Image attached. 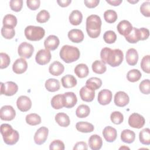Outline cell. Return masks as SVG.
<instances>
[{"instance_id": "ee69618b", "label": "cell", "mask_w": 150, "mask_h": 150, "mask_svg": "<svg viewBox=\"0 0 150 150\" xmlns=\"http://www.w3.org/2000/svg\"><path fill=\"white\" fill-rule=\"evenodd\" d=\"M110 119L112 122L115 124H120L123 122L124 116L123 114L120 111H114L110 115Z\"/></svg>"}, {"instance_id": "6da1fadb", "label": "cell", "mask_w": 150, "mask_h": 150, "mask_svg": "<svg viewBox=\"0 0 150 150\" xmlns=\"http://www.w3.org/2000/svg\"><path fill=\"white\" fill-rule=\"evenodd\" d=\"M100 57L104 63H107L111 67H117L122 62L124 54L119 49L112 50L109 47H104L101 50Z\"/></svg>"}, {"instance_id": "db71d44e", "label": "cell", "mask_w": 150, "mask_h": 150, "mask_svg": "<svg viewBox=\"0 0 150 150\" xmlns=\"http://www.w3.org/2000/svg\"><path fill=\"white\" fill-rule=\"evenodd\" d=\"M141 39L140 40H144L148 38L149 36V31L148 29L145 28H141L139 29Z\"/></svg>"}, {"instance_id": "9c48e42d", "label": "cell", "mask_w": 150, "mask_h": 150, "mask_svg": "<svg viewBox=\"0 0 150 150\" xmlns=\"http://www.w3.org/2000/svg\"><path fill=\"white\" fill-rule=\"evenodd\" d=\"M52 56L50 52L47 49L39 50L35 56V60L36 63L40 65H45L49 63Z\"/></svg>"}, {"instance_id": "7dc6e473", "label": "cell", "mask_w": 150, "mask_h": 150, "mask_svg": "<svg viewBox=\"0 0 150 150\" xmlns=\"http://www.w3.org/2000/svg\"><path fill=\"white\" fill-rule=\"evenodd\" d=\"M140 91L144 94H149L150 93V81L149 79L144 80L141 82L139 86Z\"/></svg>"}, {"instance_id": "ac0fdd59", "label": "cell", "mask_w": 150, "mask_h": 150, "mask_svg": "<svg viewBox=\"0 0 150 150\" xmlns=\"http://www.w3.org/2000/svg\"><path fill=\"white\" fill-rule=\"evenodd\" d=\"M117 28L120 35L126 36L132 31L133 27L129 21L122 20L118 23Z\"/></svg>"}, {"instance_id": "bcb514c9", "label": "cell", "mask_w": 150, "mask_h": 150, "mask_svg": "<svg viewBox=\"0 0 150 150\" xmlns=\"http://www.w3.org/2000/svg\"><path fill=\"white\" fill-rule=\"evenodd\" d=\"M149 65H150V56L146 55L144 56L141 60V67L144 72L146 73H150Z\"/></svg>"}, {"instance_id": "44dd1931", "label": "cell", "mask_w": 150, "mask_h": 150, "mask_svg": "<svg viewBox=\"0 0 150 150\" xmlns=\"http://www.w3.org/2000/svg\"><path fill=\"white\" fill-rule=\"evenodd\" d=\"M69 39L74 43H80L84 39V33L83 32L78 29H73L70 30L68 32Z\"/></svg>"}, {"instance_id": "d6a6232c", "label": "cell", "mask_w": 150, "mask_h": 150, "mask_svg": "<svg viewBox=\"0 0 150 150\" xmlns=\"http://www.w3.org/2000/svg\"><path fill=\"white\" fill-rule=\"evenodd\" d=\"M126 40L130 43H136L140 40L141 36L139 29L133 28L132 31L126 36H125Z\"/></svg>"}, {"instance_id": "f35d334b", "label": "cell", "mask_w": 150, "mask_h": 150, "mask_svg": "<svg viewBox=\"0 0 150 150\" xmlns=\"http://www.w3.org/2000/svg\"><path fill=\"white\" fill-rule=\"evenodd\" d=\"M25 120L27 124L30 125H36L41 123L40 117L36 113H31L26 116Z\"/></svg>"}, {"instance_id": "91938a15", "label": "cell", "mask_w": 150, "mask_h": 150, "mask_svg": "<svg viewBox=\"0 0 150 150\" xmlns=\"http://www.w3.org/2000/svg\"><path fill=\"white\" fill-rule=\"evenodd\" d=\"M128 1L129 2H130V3H132V4H134V3H137V2H138L139 1H138V0H137V1H130L129 0H128Z\"/></svg>"}, {"instance_id": "8d00e7d4", "label": "cell", "mask_w": 150, "mask_h": 150, "mask_svg": "<svg viewBox=\"0 0 150 150\" xmlns=\"http://www.w3.org/2000/svg\"><path fill=\"white\" fill-rule=\"evenodd\" d=\"M90 110L88 105L85 104H81L76 109V115L77 117L83 118L87 117L90 114Z\"/></svg>"}, {"instance_id": "2e32d148", "label": "cell", "mask_w": 150, "mask_h": 150, "mask_svg": "<svg viewBox=\"0 0 150 150\" xmlns=\"http://www.w3.org/2000/svg\"><path fill=\"white\" fill-rule=\"evenodd\" d=\"M28 68V63L24 58L16 59L12 65V70L16 74H22L26 71Z\"/></svg>"}, {"instance_id": "d6986e66", "label": "cell", "mask_w": 150, "mask_h": 150, "mask_svg": "<svg viewBox=\"0 0 150 150\" xmlns=\"http://www.w3.org/2000/svg\"><path fill=\"white\" fill-rule=\"evenodd\" d=\"M103 135L104 139L108 142H114L117 137V132L115 128L111 126L105 127L103 131Z\"/></svg>"}, {"instance_id": "f6af8a7d", "label": "cell", "mask_w": 150, "mask_h": 150, "mask_svg": "<svg viewBox=\"0 0 150 150\" xmlns=\"http://www.w3.org/2000/svg\"><path fill=\"white\" fill-rule=\"evenodd\" d=\"M50 18V14L46 10L40 11L36 15V21L39 23H45Z\"/></svg>"}, {"instance_id": "5b68a950", "label": "cell", "mask_w": 150, "mask_h": 150, "mask_svg": "<svg viewBox=\"0 0 150 150\" xmlns=\"http://www.w3.org/2000/svg\"><path fill=\"white\" fill-rule=\"evenodd\" d=\"M24 33L27 39L31 41H38L44 37L45 30L40 26L29 25L25 29Z\"/></svg>"}, {"instance_id": "e575fe53", "label": "cell", "mask_w": 150, "mask_h": 150, "mask_svg": "<svg viewBox=\"0 0 150 150\" xmlns=\"http://www.w3.org/2000/svg\"><path fill=\"white\" fill-rule=\"evenodd\" d=\"M139 139L141 144L146 145L150 144V129L146 128L141 130L139 134Z\"/></svg>"}, {"instance_id": "94428289", "label": "cell", "mask_w": 150, "mask_h": 150, "mask_svg": "<svg viewBox=\"0 0 150 150\" xmlns=\"http://www.w3.org/2000/svg\"><path fill=\"white\" fill-rule=\"evenodd\" d=\"M123 148H127V149H129V148H128V147H121V148H120V149H123Z\"/></svg>"}, {"instance_id": "836d02e7", "label": "cell", "mask_w": 150, "mask_h": 150, "mask_svg": "<svg viewBox=\"0 0 150 150\" xmlns=\"http://www.w3.org/2000/svg\"><path fill=\"white\" fill-rule=\"evenodd\" d=\"M91 67L94 73L99 74H103L107 70V67L105 63H104L101 60H97L93 63Z\"/></svg>"}, {"instance_id": "681fc988", "label": "cell", "mask_w": 150, "mask_h": 150, "mask_svg": "<svg viewBox=\"0 0 150 150\" xmlns=\"http://www.w3.org/2000/svg\"><path fill=\"white\" fill-rule=\"evenodd\" d=\"M1 57V66L0 68L1 69L6 68L10 64V57L9 56L5 53H0Z\"/></svg>"}, {"instance_id": "9a60e30c", "label": "cell", "mask_w": 150, "mask_h": 150, "mask_svg": "<svg viewBox=\"0 0 150 150\" xmlns=\"http://www.w3.org/2000/svg\"><path fill=\"white\" fill-rule=\"evenodd\" d=\"M112 97L111 91L108 89H103L98 94L97 100L98 103L103 105H105L110 103Z\"/></svg>"}, {"instance_id": "484cf974", "label": "cell", "mask_w": 150, "mask_h": 150, "mask_svg": "<svg viewBox=\"0 0 150 150\" xmlns=\"http://www.w3.org/2000/svg\"><path fill=\"white\" fill-rule=\"evenodd\" d=\"M56 122L62 127H67L70 125L69 117L64 112H59L55 115Z\"/></svg>"}, {"instance_id": "f1b7e54d", "label": "cell", "mask_w": 150, "mask_h": 150, "mask_svg": "<svg viewBox=\"0 0 150 150\" xmlns=\"http://www.w3.org/2000/svg\"><path fill=\"white\" fill-rule=\"evenodd\" d=\"M121 139L125 143L131 144L135 139V134L130 129H124L121 134Z\"/></svg>"}, {"instance_id": "ffe728a7", "label": "cell", "mask_w": 150, "mask_h": 150, "mask_svg": "<svg viewBox=\"0 0 150 150\" xmlns=\"http://www.w3.org/2000/svg\"><path fill=\"white\" fill-rule=\"evenodd\" d=\"M64 107L67 108L73 107L77 102L76 95L73 92H66L63 94Z\"/></svg>"}, {"instance_id": "f5cc1de1", "label": "cell", "mask_w": 150, "mask_h": 150, "mask_svg": "<svg viewBox=\"0 0 150 150\" xmlns=\"http://www.w3.org/2000/svg\"><path fill=\"white\" fill-rule=\"evenodd\" d=\"M26 4L30 9L35 11L39 8L40 1V0H27Z\"/></svg>"}, {"instance_id": "74e56055", "label": "cell", "mask_w": 150, "mask_h": 150, "mask_svg": "<svg viewBox=\"0 0 150 150\" xmlns=\"http://www.w3.org/2000/svg\"><path fill=\"white\" fill-rule=\"evenodd\" d=\"M102 85V81L98 77H91L88 79L86 82V86L96 90L98 89Z\"/></svg>"}, {"instance_id": "d4e9b609", "label": "cell", "mask_w": 150, "mask_h": 150, "mask_svg": "<svg viewBox=\"0 0 150 150\" xmlns=\"http://www.w3.org/2000/svg\"><path fill=\"white\" fill-rule=\"evenodd\" d=\"M61 82L63 87L66 88L74 87L77 84L76 79L71 74H67L63 76L61 79Z\"/></svg>"}, {"instance_id": "9f6ffc18", "label": "cell", "mask_w": 150, "mask_h": 150, "mask_svg": "<svg viewBox=\"0 0 150 150\" xmlns=\"http://www.w3.org/2000/svg\"><path fill=\"white\" fill-rule=\"evenodd\" d=\"M87 150V145L85 142L80 141L77 142L74 147L73 150Z\"/></svg>"}, {"instance_id": "7402d4cb", "label": "cell", "mask_w": 150, "mask_h": 150, "mask_svg": "<svg viewBox=\"0 0 150 150\" xmlns=\"http://www.w3.org/2000/svg\"><path fill=\"white\" fill-rule=\"evenodd\" d=\"M88 145L92 150H98L103 145V141L101 137L97 134L90 136L88 139Z\"/></svg>"}, {"instance_id": "680465c9", "label": "cell", "mask_w": 150, "mask_h": 150, "mask_svg": "<svg viewBox=\"0 0 150 150\" xmlns=\"http://www.w3.org/2000/svg\"><path fill=\"white\" fill-rule=\"evenodd\" d=\"M106 2L113 6H118L122 3V0H106Z\"/></svg>"}, {"instance_id": "7a4b0ae2", "label": "cell", "mask_w": 150, "mask_h": 150, "mask_svg": "<svg viewBox=\"0 0 150 150\" xmlns=\"http://www.w3.org/2000/svg\"><path fill=\"white\" fill-rule=\"evenodd\" d=\"M101 20L97 15H91L86 19V31L91 38H98L101 32Z\"/></svg>"}, {"instance_id": "3957f363", "label": "cell", "mask_w": 150, "mask_h": 150, "mask_svg": "<svg viewBox=\"0 0 150 150\" xmlns=\"http://www.w3.org/2000/svg\"><path fill=\"white\" fill-rule=\"evenodd\" d=\"M60 57L67 63H70L77 60L80 56L79 49L73 46L64 45L59 53Z\"/></svg>"}, {"instance_id": "b9f144b4", "label": "cell", "mask_w": 150, "mask_h": 150, "mask_svg": "<svg viewBox=\"0 0 150 150\" xmlns=\"http://www.w3.org/2000/svg\"><path fill=\"white\" fill-rule=\"evenodd\" d=\"M1 35L6 39H11L15 35V31L13 28L3 26L1 28Z\"/></svg>"}, {"instance_id": "7bdbcfd3", "label": "cell", "mask_w": 150, "mask_h": 150, "mask_svg": "<svg viewBox=\"0 0 150 150\" xmlns=\"http://www.w3.org/2000/svg\"><path fill=\"white\" fill-rule=\"evenodd\" d=\"M103 39L105 43L111 44L115 42L117 39V35L114 31L107 30L104 33Z\"/></svg>"}, {"instance_id": "e0dca14e", "label": "cell", "mask_w": 150, "mask_h": 150, "mask_svg": "<svg viewBox=\"0 0 150 150\" xmlns=\"http://www.w3.org/2000/svg\"><path fill=\"white\" fill-rule=\"evenodd\" d=\"M60 43V40L57 36L55 35H49L44 41V46L46 49L54 50L57 48Z\"/></svg>"}, {"instance_id": "ab89813d", "label": "cell", "mask_w": 150, "mask_h": 150, "mask_svg": "<svg viewBox=\"0 0 150 150\" xmlns=\"http://www.w3.org/2000/svg\"><path fill=\"white\" fill-rule=\"evenodd\" d=\"M142 74L138 69H132L127 74V79L130 82L138 81L141 77Z\"/></svg>"}, {"instance_id": "8992f818", "label": "cell", "mask_w": 150, "mask_h": 150, "mask_svg": "<svg viewBox=\"0 0 150 150\" xmlns=\"http://www.w3.org/2000/svg\"><path fill=\"white\" fill-rule=\"evenodd\" d=\"M18 90V85L13 81H7L5 83H1V94L12 96L15 94Z\"/></svg>"}, {"instance_id": "1f68e13d", "label": "cell", "mask_w": 150, "mask_h": 150, "mask_svg": "<svg viewBox=\"0 0 150 150\" xmlns=\"http://www.w3.org/2000/svg\"><path fill=\"white\" fill-rule=\"evenodd\" d=\"M51 105L56 110L62 108L64 107L63 94H57L54 96L51 100Z\"/></svg>"}, {"instance_id": "11a10c76", "label": "cell", "mask_w": 150, "mask_h": 150, "mask_svg": "<svg viewBox=\"0 0 150 150\" xmlns=\"http://www.w3.org/2000/svg\"><path fill=\"white\" fill-rule=\"evenodd\" d=\"M100 2L99 0H84L85 5L88 8H93L96 7Z\"/></svg>"}, {"instance_id": "6f0895ef", "label": "cell", "mask_w": 150, "mask_h": 150, "mask_svg": "<svg viewBox=\"0 0 150 150\" xmlns=\"http://www.w3.org/2000/svg\"><path fill=\"white\" fill-rule=\"evenodd\" d=\"M57 4L61 7H66L68 6L70 4L71 2V0H58L57 1Z\"/></svg>"}, {"instance_id": "8fae6325", "label": "cell", "mask_w": 150, "mask_h": 150, "mask_svg": "<svg viewBox=\"0 0 150 150\" xmlns=\"http://www.w3.org/2000/svg\"><path fill=\"white\" fill-rule=\"evenodd\" d=\"M49 129L45 127L39 128L35 134L34 141L37 145H42L45 142L47 138Z\"/></svg>"}, {"instance_id": "603a6c76", "label": "cell", "mask_w": 150, "mask_h": 150, "mask_svg": "<svg viewBox=\"0 0 150 150\" xmlns=\"http://www.w3.org/2000/svg\"><path fill=\"white\" fill-rule=\"evenodd\" d=\"M138 60V54L136 49H129L126 53V61L130 66H135Z\"/></svg>"}, {"instance_id": "d590c367", "label": "cell", "mask_w": 150, "mask_h": 150, "mask_svg": "<svg viewBox=\"0 0 150 150\" xmlns=\"http://www.w3.org/2000/svg\"><path fill=\"white\" fill-rule=\"evenodd\" d=\"M3 26L7 27L15 28L17 24L16 17L12 14L6 15L3 19Z\"/></svg>"}, {"instance_id": "f907efd6", "label": "cell", "mask_w": 150, "mask_h": 150, "mask_svg": "<svg viewBox=\"0 0 150 150\" xmlns=\"http://www.w3.org/2000/svg\"><path fill=\"white\" fill-rule=\"evenodd\" d=\"M141 13L146 17L150 16V2L146 1L142 4L140 6Z\"/></svg>"}, {"instance_id": "277c9868", "label": "cell", "mask_w": 150, "mask_h": 150, "mask_svg": "<svg viewBox=\"0 0 150 150\" xmlns=\"http://www.w3.org/2000/svg\"><path fill=\"white\" fill-rule=\"evenodd\" d=\"M1 133L4 142L8 145L15 144L19 139V132L8 124H2L1 125Z\"/></svg>"}, {"instance_id": "5bb4252c", "label": "cell", "mask_w": 150, "mask_h": 150, "mask_svg": "<svg viewBox=\"0 0 150 150\" xmlns=\"http://www.w3.org/2000/svg\"><path fill=\"white\" fill-rule=\"evenodd\" d=\"M79 93L81 100L86 102H91L95 97V90L87 86L82 87L80 90Z\"/></svg>"}, {"instance_id": "83f0119b", "label": "cell", "mask_w": 150, "mask_h": 150, "mask_svg": "<svg viewBox=\"0 0 150 150\" xmlns=\"http://www.w3.org/2000/svg\"><path fill=\"white\" fill-rule=\"evenodd\" d=\"M76 128L77 131L83 133L91 132L94 129V127L92 124L84 121H80L76 123Z\"/></svg>"}, {"instance_id": "4fadbf2b", "label": "cell", "mask_w": 150, "mask_h": 150, "mask_svg": "<svg viewBox=\"0 0 150 150\" xmlns=\"http://www.w3.org/2000/svg\"><path fill=\"white\" fill-rule=\"evenodd\" d=\"M114 103L120 107H123L127 105L129 101V98L128 94L122 91H118L114 96Z\"/></svg>"}, {"instance_id": "816d5d0a", "label": "cell", "mask_w": 150, "mask_h": 150, "mask_svg": "<svg viewBox=\"0 0 150 150\" xmlns=\"http://www.w3.org/2000/svg\"><path fill=\"white\" fill-rule=\"evenodd\" d=\"M49 149L50 150H53V149L63 150L64 149V144L62 141L59 139L54 140L50 143L49 145Z\"/></svg>"}, {"instance_id": "60d3db41", "label": "cell", "mask_w": 150, "mask_h": 150, "mask_svg": "<svg viewBox=\"0 0 150 150\" xmlns=\"http://www.w3.org/2000/svg\"><path fill=\"white\" fill-rule=\"evenodd\" d=\"M117 13L114 10L108 9L104 13V18L105 21L109 23H112L115 22L117 21Z\"/></svg>"}, {"instance_id": "7c38bea8", "label": "cell", "mask_w": 150, "mask_h": 150, "mask_svg": "<svg viewBox=\"0 0 150 150\" xmlns=\"http://www.w3.org/2000/svg\"><path fill=\"white\" fill-rule=\"evenodd\" d=\"M16 105L21 111L26 112L30 109L32 107V101L28 97L26 96H21L17 99Z\"/></svg>"}, {"instance_id": "c3c4849f", "label": "cell", "mask_w": 150, "mask_h": 150, "mask_svg": "<svg viewBox=\"0 0 150 150\" xmlns=\"http://www.w3.org/2000/svg\"><path fill=\"white\" fill-rule=\"evenodd\" d=\"M9 6L11 9L15 12H19L23 6L22 0H11L9 1Z\"/></svg>"}, {"instance_id": "52a82bcc", "label": "cell", "mask_w": 150, "mask_h": 150, "mask_svg": "<svg viewBox=\"0 0 150 150\" xmlns=\"http://www.w3.org/2000/svg\"><path fill=\"white\" fill-rule=\"evenodd\" d=\"M33 45L26 42L21 43L18 48V53L22 58H30L33 54Z\"/></svg>"}, {"instance_id": "ba28073f", "label": "cell", "mask_w": 150, "mask_h": 150, "mask_svg": "<svg viewBox=\"0 0 150 150\" xmlns=\"http://www.w3.org/2000/svg\"><path fill=\"white\" fill-rule=\"evenodd\" d=\"M145 123V118L139 114L134 112L131 114L129 117L128 124L131 127L139 129L144 125Z\"/></svg>"}, {"instance_id": "30bf717a", "label": "cell", "mask_w": 150, "mask_h": 150, "mask_svg": "<svg viewBox=\"0 0 150 150\" xmlns=\"http://www.w3.org/2000/svg\"><path fill=\"white\" fill-rule=\"evenodd\" d=\"M16 112L14 108L9 105L1 107L0 110V117L4 121H11L15 117Z\"/></svg>"}, {"instance_id": "4dcf8cb0", "label": "cell", "mask_w": 150, "mask_h": 150, "mask_svg": "<svg viewBox=\"0 0 150 150\" xmlns=\"http://www.w3.org/2000/svg\"><path fill=\"white\" fill-rule=\"evenodd\" d=\"M74 73L79 78H84L89 73V70L87 66L84 63L77 64L74 68Z\"/></svg>"}, {"instance_id": "cb8c5ba5", "label": "cell", "mask_w": 150, "mask_h": 150, "mask_svg": "<svg viewBox=\"0 0 150 150\" xmlns=\"http://www.w3.org/2000/svg\"><path fill=\"white\" fill-rule=\"evenodd\" d=\"M64 70V67L63 64L58 61H54L53 62L49 67V73L55 76L62 74Z\"/></svg>"}, {"instance_id": "f546056e", "label": "cell", "mask_w": 150, "mask_h": 150, "mask_svg": "<svg viewBox=\"0 0 150 150\" xmlns=\"http://www.w3.org/2000/svg\"><path fill=\"white\" fill-rule=\"evenodd\" d=\"M45 88L50 92H55L60 89V83L58 80L55 79H47L45 84Z\"/></svg>"}, {"instance_id": "4316f807", "label": "cell", "mask_w": 150, "mask_h": 150, "mask_svg": "<svg viewBox=\"0 0 150 150\" xmlns=\"http://www.w3.org/2000/svg\"><path fill=\"white\" fill-rule=\"evenodd\" d=\"M69 19V22L71 25L77 26L81 23L83 19V15L80 11L74 10L70 14Z\"/></svg>"}]
</instances>
